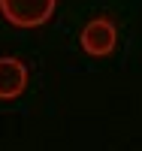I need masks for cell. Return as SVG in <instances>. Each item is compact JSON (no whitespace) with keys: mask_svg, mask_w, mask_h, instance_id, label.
Here are the masks:
<instances>
[{"mask_svg":"<svg viewBox=\"0 0 142 151\" xmlns=\"http://www.w3.org/2000/svg\"><path fill=\"white\" fill-rule=\"evenodd\" d=\"M79 42H82V52L91 55V58H109L115 52V42H118V30H115V21L100 15L91 18L82 27L79 33Z\"/></svg>","mask_w":142,"mask_h":151,"instance_id":"obj_2","label":"cell"},{"mask_svg":"<svg viewBox=\"0 0 142 151\" xmlns=\"http://www.w3.org/2000/svg\"><path fill=\"white\" fill-rule=\"evenodd\" d=\"M58 0H0V15L12 27H43L55 15Z\"/></svg>","mask_w":142,"mask_h":151,"instance_id":"obj_1","label":"cell"},{"mask_svg":"<svg viewBox=\"0 0 142 151\" xmlns=\"http://www.w3.org/2000/svg\"><path fill=\"white\" fill-rule=\"evenodd\" d=\"M27 82H30V73L21 58L15 55L0 58V100H18L27 91Z\"/></svg>","mask_w":142,"mask_h":151,"instance_id":"obj_3","label":"cell"}]
</instances>
